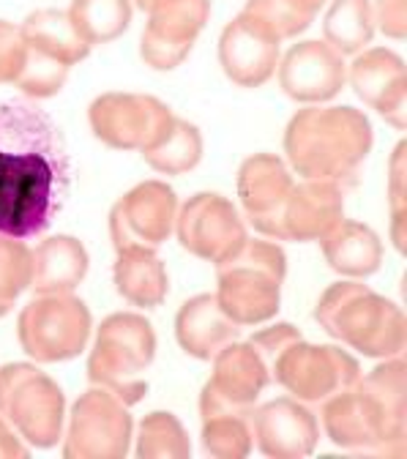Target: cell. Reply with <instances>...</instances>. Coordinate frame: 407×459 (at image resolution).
Masks as SVG:
<instances>
[{
	"mask_svg": "<svg viewBox=\"0 0 407 459\" xmlns=\"http://www.w3.org/2000/svg\"><path fill=\"white\" fill-rule=\"evenodd\" d=\"M115 287L118 293L143 309L161 307L169 290L167 268L159 260L156 249H124L115 260Z\"/></svg>",
	"mask_w": 407,
	"mask_h": 459,
	"instance_id": "d4e9b609",
	"label": "cell"
},
{
	"mask_svg": "<svg viewBox=\"0 0 407 459\" xmlns=\"http://www.w3.org/2000/svg\"><path fill=\"white\" fill-rule=\"evenodd\" d=\"M347 80H351L356 96L377 109L391 126H407V69L394 49H367L353 61Z\"/></svg>",
	"mask_w": 407,
	"mask_h": 459,
	"instance_id": "ac0fdd59",
	"label": "cell"
},
{
	"mask_svg": "<svg viewBox=\"0 0 407 459\" xmlns=\"http://www.w3.org/2000/svg\"><path fill=\"white\" fill-rule=\"evenodd\" d=\"M33 255L25 241L0 236V317L9 315L14 301L30 287Z\"/></svg>",
	"mask_w": 407,
	"mask_h": 459,
	"instance_id": "d6a6232c",
	"label": "cell"
},
{
	"mask_svg": "<svg viewBox=\"0 0 407 459\" xmlns=\"http://www.w3.org/2000/svg\"><path fill=\"white\" fill-rule=\"evenodd\" d=\"M339 219H344V195L339 184L304 178L284 203L281 233L284 241H320Z\"/></svg>",
	"mask_w": 407,
	"mask_h": 459,
	"instance_id": "d6986e66",
	"label": "cell"
},
{
	"mask_svg": "<svg viewBox=\"0 0 407 459\" xmlns=\"http://www.w3.org/2000/svg\"><path fill=\"white\" fill-rule=\"evenodd\" d=\"M353 391L375 435V451L402 454L407 437V364L399 356L385 359L367 377H359Z\"/></svg>",
	"mask_w": 407,
	"mask_h": 459,
	"instance_id": "4fadbf2b",
	"label": "cell"
},
{
	"mask_svg": "<svg viewBox=\"0 0 407 459\" xmlns=\"http://www.w3.org/2000/svg\"><path fill=\"white\" fill-rule=\"evenodd\" d=\"M69 69L66 64L55 61V57L28 47V55H25V64L14 80V85L30 96V99H49L55 93H61L66 80H69Z\"/></svg>",
	"mask_w": 407,
	"mask_h": 459,
	"instance_id": "836d02e7",
	"label": "cell"
},
{
	"mask_svg": "<svg viewBox=\"0 0 407 459\" xmlns=\"http://www.w3.org/2000/svg\"><path fill=\"white\" fill-rule=\"evenodd\" d=\"M271 372L249 342H229L213 356V375L205 388L238 411H255Z\"/></svg>",
	"mask_w": 407,
	"mask_h": 459,
	"instance_id": "ffe728a7",
	"label": "cell"
},
{
	"mask_svg": "<svg viewBox=\"0 0 407 459\" xmlns=\"http://www.w3.org/2000/svg\"><path fill=\"white\" fill-rule=\"evenodd\" d=\"M211 17V0H156L148 9L145 30L169 44L195 47Z\"/></svg>",
	"mask_w": 407,
	"mask_h": 459,
	"instance_id": "4316f807",
	"label": "cell"
},
{
	"mask_svg": "<svg viewBox=\"0 0 407 459\" xmlns=\"http://www.w3.org/2000/svg\"><path fill=\"white\" fill-rule=\"evenodd\" d=\"M287 4L293 9H299V12H304V14H309V17H315L325 0H287Z\"/></svg>",
	"mask_w": 407,
	"mask_h": 459,
	"instance_id": "b9f144b4",
	"label": "cell"
},
{
	"mask_svg": "<svg viewBox=\"0 0 407 459\" xmlns=\"http://www.w3.org/2000/svg\"><path fill=\"white\" fill-rule=\"evenodd\" d=\"M25 456H28V448L20 443L9 421L0 416V459H25Z\"/></svg>",
	"mask_w": 407,
	"mask_h": 459,
	"instance_id": "60d3db41",
	"label": "cell"
},
{
	"mask_svg": "<svg viewBox=\"0 0 407 459\" xmlns=\"http://www.w3.org/2000/svg\"><path fill=\"white\" fill-rule=\"evenodd\" d=\"M279 39L252 14L241 12L219 39V64L224 74L241 85L257 88L268 82L279 66Z\"/></svg>",
	"mask_w": 407,
	"mask_h": 459,
	"instance_id": "9a60e30c",
	"label": "cell"
},
{
	"mask_svg": "<svg viewBox=\"0 0 407 459\" xmlns=\"http://www.w3.org/2000/svg\"><path fill=\"white\" fill-rule=\"evenodd\" d=\"M388 203H391V238L399 252L407 241V145L399 143L388 164Z\"/></svg>",
	"mask_w": 407,
	"mask_h": 459,
	"instance_id": "d590c367",
	"label": "cell"
},
{
	"mask_svg": "<svg viewBox=\"0 0 407 459\" xmlns=\"http://www.w3.org/2000/svg\"><path fill=\"white\" fill-rule=\"evenodd\" d=\"M0 416L36 448H49L64 435L66 399L47 372L33 364L0 369Z\"/></svg>",
	"mask_w": 407,
	"mask_h": 459,
	"instance_id": "8992f818",
	"label": "cell"
},
{
	"mask_svg": "<svg viewBox=\"0 0 407 459\" xmlns=\"http://www.w3.org/2000/svg\"><path fill=\"white\" fill-rule=\"evenodd\" d=\"M315 320L325 333L369 359H394L407 342L402 309L361 281L331 284L317 301Z\"/></svg>",
	"mask_w": 407,
	"mask_h": 459,
	"instance_id": "3957f363",
	"label": "cell"
},
{
	"mask_svg": "<svg viewBox=\"0 0 407 459\" xmlns=\"http://www.w3.org/2000/svg\"><path fill=\"white\" fill-rule=\"evenodd\" d=\"M293 176L273 153H255L238 169V197L257 233L284 241L281 211L293 192Z\"/></svg>",
	"mask_w": 407,
	"mask_h": 459,
	"instance_id": "5bb4252c",
	"label": "cell"
},
{
	"mask_svg": "<svg viewBox=\"0 0 407 459\" xmlns=\"http://www.w3.org/2000/svg\"><path fill=\"white\" fill-rule=\"evenodd\" d=\"M203 448L216 459H244L252 451V411H238L203 388Z\"/></svg>",
	"mask_w": 407,
	"mask_h": 459,
	"instance_id": "cb8c5ba5",
	"label": "cell"
},
{
	"mask_svg": "<svg viewBox=\"0 0 407 459\" xmlns=\"http://www.w3.org/2000/svg\"><path fill=\"white\" fill-rule=\"evenodd\" d=\"M344 55L325 41H299L279 64V85L293 101H328L344 88Z\"/></svg>",
	"mask_w": 407,
	"mask_h": 459,
	"instance_id": "2e32d148",
	"label": "cell"
},
{
	"mask_svg": "<svg viewBox=\"0 0 407 459\" xmlns=\"http://www.w3.org/2000/svg\"><path fill=\"white\" fill-rule=\"evenodd\" d=\"M372 151V124L353 107H307L284 132V153L309 181H344Z\"/></svg>",
	"mask_w": 407,
	"mask_h": 459,
	"instance_id": "7a4b0ae2",
	"label": "cell"
},
{
	"mask_svg": "<svg viewBox=\"0 0 407 459\" xmlns=\"http://www.w3.org/2000/svg\"><path fill=\"white\" fill-rule=\"evenodd\" d=\"M156 356L153 325L137 312L109 315L93 342L88 359V377L93 385L107 388L126 405L148 394L145 372Z\"/></svg>",
	"mask_w": 407,
	"mask_h": 459,
	"instance_id": "277c9868",
	"label": "cell"
},
{
	"mask_svg": "<svg viewBox=\"0 0 407 459\" xmlns=\"http://www.w3.org/2000/svg\"><path fill=\"white\" fill-rule=\"evenodd\" d=\"M69 189L72 159L52 115L25 99L0 101V236H41Z\"/></svg>",
	"mask_w": 407,
	"mask_h": 459,
	"instance_id": "6da1fadb",
	"label": "cell"
},
{
	"mask_svg": "<svg viewBox=\"0 0 407 459\" xmlns=\"http://www.w3.org/2000/svg\"><path fill=\"white\" fill-rule=\"evenodd\" d=\"M134 421L129 405L107 388L93 385L85 391L69 419L66 459H121L129 451Z\"/></svg>",
	"mask_w": 407,
	"mask_h": 459,
	"instance_id": "ba28073f",
	"label": "cell"
},
{
	"mask_svg": "<svg viewBox=\"0 0 407 459\" xmlns=\"http://www.w3.org/2000/svg\"><path fill=\"white\" fill-rule=\"evenodd\" d=\"M178 197L164 181H145L126 192L109 211V236L115 252L159 249L176 227Z\"/></svg>",
	"mask_w": 407,
	"mask_h": 459,
	"instance_id": "8fae6325",
	"label": "cell"
},
{
	"mask_svg": "<svg viewBox=\"0 0 407 459\" xmlns=\"http://www.w3.org/2000/svg\"><path fill=\"white\" fill-rule=\"evenodd\" d=\"M20 30H22V39L28 47L55 57V61H61L66 66L85 61L91 52V44L80 36L69 12H57V9L33 12L20 25Z\"/></svg>",
	"mask_w": 407,
	"mask_h": 459,
	"instance_id": "484cf974",
	"label": "cell"
},
{
	"mask_svg": "<svg viewBox=\"0 0 407 459\" xmlns=\"http://www.w3.org/2000/svg\"><path fill=\"white\" fill-rule=\"evenodd\" d=\"M192 454L189 435L172 413H151L140 424L137 456L143 459H186Z\"/></svg>",
	"mask_w": 407,
	"mask_h": 459,
	"instance_id": "1f68e13d",
	"label": "cell"
},
{
	"mask_svg": "<svg viewBox=\"0 0 407 459\" xmlns=\"http://www.w3.org/2000/svg\"><path fill=\"white\" fill-rule=\"evenodd\" d=\"M252 440L265 456L273 459H301L315 451L320 427L312 411L301 405V399L279 396L252 411Z\"/></svg>",
	"mask_w": 407,
	"mask_h": 459,
	"instance_id": "e0dca14e",
	"label": "cell"
},
{
	"mask_svg": "<svg viewBox=\"0 0 407 459\" xmlns=\"http://www.w3.org/2000/svg\"><path fill=\"white\" fill-rule=\"evenodd\" d=\"M323 424L328 437L342 448H367L375 451V435L367 424V416L359 405V396L351 388H344L325 399Z\"/></svg>",
	"mask_w": 407,
	"mask_h": 459,
	"instance_id": "4dcf8cb0",
	"label": "cell"
},
{
	"mask_svg": "<svg viewBox=\"0 0 407 459\" xmlns=\"http://www.w3.org/2000/svg\"><path fill=\"white\" fill-rule=\"evenodd\" d=\"M244 12L252 14L260 25H265L279 41H284V39H296V36L304 33V30L312 25V20H315V17H309V14H304V12L293 9V6L287 4V0H249Z\"/></svg>",
	"mask_w": 407,
	"mask_h": 459,
	"instance_id": "e575fe53",
	"label": "cell"
},
{
	"mask_svg": "<svg viewBox=\"0 0 407 459\" xmlns=\"http://www.w3.org/2000/svg\"><path fill=\"white\" fill-rule=\"evenodd\" d=\"M299 339H301V331H299V328H293L290 323H276V325H268V328L257 331V333L249 339V344L257 351V356L265 361V367H268V372H271V364L279 359V353H281L284 348H290L293 342H299Z\"/></svg>",
	"mask_w": 407,
	"mask_h": 459,
	"instance_id": "f35d334b",
	"label": "cell"
},
{
	"mask_svg": "<svg viewBox=\"0 0 407 459\" xmlns=\"http://www.w3.org/2000/svg\"><path fill=\"white\" fill-rule=\"evenodd\" d=\"M28 55V44L22 39L20 25L0 20V85L14 82Z\"/></svg>",
	"mask_w": 407,
	"mask_h": 459,
	"instance_id": "8d00e7d4",
	"label": "cell"
},
{
	"mask_svg": "<svg viewBox=\"0 0 407 459\" xmlns=\"http://www.w3.org/2000/svg\"><path fill=\"white\" fill-rule=\"evenodd\" d=\"M372 20L380 33L388 39H404L407 36V0H375Z\"/></svg>",
	"mask_w": 407,
	"mask_h": 459,
	"instance_id": "ab89813d",
	"label": "cell"
},
{
	"mask_svg": "<svg viewBox=\"0 0 407 459\" xmlns=\"http://www.w3.org/2000/svg\"><path fill=\"white\" fill-rule=\"evenodd\" d=\"M216 301L224 315L244 325H260L279 312L281 281L287 273V257L281 247L271 241H249L219 263Z\"/></svg>",
	"mask_w": 407,
	"mask_h": 459,
	"instance_id": "5b68a950",
	"label": "cell"
},
{
	"mask_svg": "<svg viewBox=\"0 0 407 459\" xmlns=\"http://www.w3.org/2000/svg\"><path fill=\"white\" fill-rule=\"evenodd\" d=\"M192 47H181V44H169L164 39H156L153 33L143 30V39H140V55L145 66H151L153 72H172L178 69L186 57H189Z\"/></svg>",
	"mask_w": 407,
	"mask_h": 459,
	"instance_id": "74e56055",
	"label": "cell"
},
{
	"mask_svg": "<svg viewBox=\"0 0 407 459\" xmlns=\"http://www.w3.org/2000/svg\"><path fill=\"white\" fill-rule=\"evenodd\" d=\"M323 41L339 55L361 52L375 36L372 4L369 0H333L323 22Z\"/></svg>",
	"mask_w": 407,
	"mask_h": 459,
	"instance_id": "f1b7e54d",
	"label": "cell"
},
{
	"mask_svg": "<svg viewBox=\"0 0 407 459\" xmlns=\"http://www.w3.org/2000/svg\"><path fill=\"white\" fill-rule=\"evenodd\" d=\"M30 290L39 296L72 293L88 273V249L72 236H52L36 247Z\"/></svg>",
	"mask_w": 407,
	"mask_h": 459,
	"instance_id": "7402d4cb",
	"label": "cell"
},
{
	"mask_svg": "<svg viewBox=\"0 0 407 459\" xmlns=\"http://www.w3.org/2000/svg\"><path fill=\"white\" fill-rule=\"evenodd\" d=\"M91 309L72 293H49L33 299L17 323L22 351L41 361H69L85 351L91 339Z\"/></svg>",
	"mask_w": 407,
	"mask_h": 459,
	"instance_id": "52a82bcc",
	"label": "cell"
},
{
	"mask_svg": "<svg viewBox=\"0 0 407 459\" xmlns=\"http://www.w3.org/2000/svg\"><path fill=\"white\" fill-rule=\"evenodd\" d=\"M176 233L186 252L213 265L229 260L247 244V227L236 205L213 192L195 195L178 211Z\"/></svg>",
	"mask_w": 407,
	"mask_h": 459,
	"instance_id": "7c38bea8",
	"label": "cell"
},
{
	"mask_svg": "<svg viewBox=\"0 0 407 459\" xmlns=\"http://www.w3.org/2000/svg\"><path fill=\"white\" fill-rule=\"evenodd\" d=\"M134 4H137V6H140L143 12H148V9H151V6L156 4V0H134Z\"/></svg>",
	"mask_w": 407,
	"mask_h": 459,
	"instance_id": "7bdbcfd3",
	"label": "cell"
},
{
	"mask_svg": "<svg viewBox=\"0 0 407 459\" xmlns=\"http://www.w3.org/2000/svg\"><path fill=\"white\" fill-rule=\"evenodd\" d=\"M271 375L301 402H325L328 396L356 385L361 367L342 348H320L299 339L279 353L271 364Z\"/></svg>",
	"mask_w": 407,
	"mask_h": 459,
	"instance_id": "9c48e42d",
	"label": "cell"
},
{
	"mask_svg": "<svg viewBox=\"0 0 407 459\" xmlns=\"http://www.w3.org/2000/svg\"><path fill=\"white\" fill-rule=\"evenodd\" d=\"M172 118L176 115L164 101L145 93H104L88 109L93 134L118 151H145L167 132Z\"/></svg>",
	"mask_w": 407,
	"mask_h": 459,
	"instance_id": "30bf717a",
	"label": "cell"
},
{
	"mask_svg": "<svg viewBox=\"0 0 407 459\" xmlns=\"http://www.w3.org/2000/svg\"><path fill=\"white\" fill-rule=\"evenodd\" d=\"M69 17L91 47L109 44L126 33L132 22V0H74Z\"/></svg>",
	"mask_w": 407,
	"mask_h": 459,
	"instance_id": "f546056e",
	"label": "cell"
},
{
	"mask_svg": "<svg viewBox=\"0 0 407 459\" xmlns=\"http://www.w3.org/2000/svg\"><path fill=\"white\" fill-rule=\"evenodd\" d=\"M238 331H241V325L232 323L224 315L216 296H211V293L189 299L176 317L178 344L189 356H195L200 361H211L224 344L236 342Z\"/></svg>",
	"mask_w": 407,
	"mask_h": 459,
	"instance_id": "44dd1931",
	"label": "cell"
},
{
	"mask_svg": "<svg viewBox=\"0 0 407 459\" xmlns=\"http://www.w3.org/2000/svg\"><path fill=\"white\" fill-rule=\"evenodd\" d=\"M145 161L161 176H184L203 159V134L195 124L172 118L167 132L143 151Z\"/></svg>",
	"mask_w": 407,
	"mask_h": 459,
	"instance_id": "83f0119b",
	"label": "cell"
},
{
	"mask_svg": "<svg viewBox=\"0 0 407 459\" xmlns=\"http://www.w3.org/2000/svg\"><path fill=\"white\" fill-rule=\"evenodd\" d=\"M320 247L328 265L342 276L361 279L375 273L383 263V244L377 233L353 219H339L320 238Z\"/></svg>",
	"mask_w": 407,
	"mask_h": 459,
	"instance_id": "603a6c76",
	"label": "cell"
}]
</instances>
